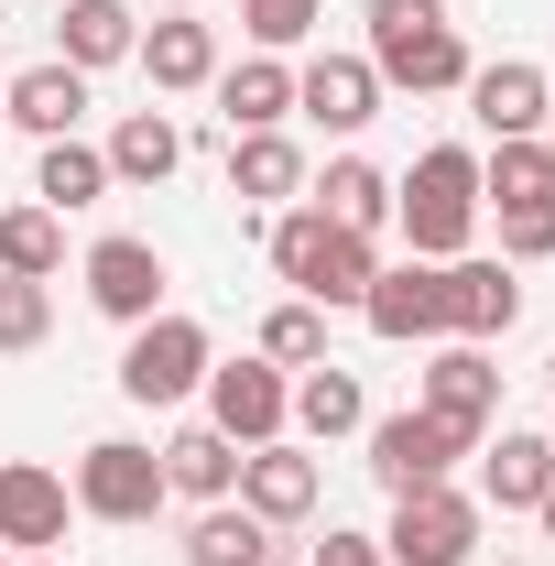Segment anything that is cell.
Here are the masks:
<instances>
[{"mask_svg": "<svg viewBox=\"0 0 555 566\" xmlns=\"http://www.w3.org/2000/svg\"><path fill=\"white\" fill-rule=\"evenodd\" d=\"M545 491H555V436H523V424L480 436V501L490 512H534Z\"/></svg>", "mask_w": 555, "mask_h": 566, "instance_id": "obj_18", "label": "cell"}, {"mask_svg": "<svg viewBox=\"0 0 555 566\" xmlns=\"http://www.w3.org/2000/svg\"><path fill=\"white\" fill-rule=\"evenodd\" d=\"M381 556H392V566H469V556H480V501L458 491V480L404 491V501H392V534H381Z\"/></svg>", "mask_w": 555, "mask_h": 566, "instance_id": "obj_7", "label": "cell"}, {"mask_svg": "<svg viewBox=\"0 0 555 566\" xmlns=\"http://www.w3.org/2000/svg\"><path fill=\"white\" fill-rule=\"evenodd\" d=\"M208 424L229 436V447H273L283 424H294V381H283L273 359H208Z\"/></svg>", "mask_w": 555, "mask_h": 566, "instance_id": "obj_8", "label": "cell"}, {"mask_svg": "<svg viewBox=\"0 0 555 566\" xmlns=\"http://www.w3.org/2000/svg\"><path fill=\"white\" fill-rule=\"evenodd\" d=\"M316 501H327V469H316V458H305V447H240V512H262V523H305V512H316Z\"/></svg>", "mask_w": 555, "mask_h": 566, "instance_id": "obj_14", "label": "cell"}, {"mask_svg": "<svg viewBox=\"0 0 555 566\" xmlns=\"http://www.w3.org/2000/svg\"><path fill=\"white\" fill-rule=\"evenodd\" d=\"M545 392H555V359H545Z\"/></svg>", "mask_w": 555, "mask_h": 566, "instance_id": "obj_40", "label": "cell"}, {"mask_svg": "<svg viewBox=\"0 0 555 566\" xmlns=\"http://www.w3.org/2000/svg\"><path fill=\"white\" fill-rule=\"evenodd\" d=\"M273 273L294 283L305 305H359L370 273H381V240L338 229L327 208H283V218H273Z\"/></svg>", "mask_w": 555, "mask_h": 566, "instance_id": "obj_3", "label": "cell"}, {"mask_svg": "<svg viewBox=\"0 0 555 566\" xmlns=\"http://www.w3.org/2000/svg\"><path fill=\"white\" fill-rule=\"evenodd\" d=\"M370 76L381 87H415V98H447L469 87V33L447 22V0H370Z\"/></svg>", "mask_w": 555, "mask_h": 566, "instance_id": "obj_2", "label": "cell"}, {"mask_svg": "<svg viewBox=\"0 0 555 566\" xmlns=\"http://www.w3.org/2000/svg\"><path fill=\"white\" fill-rule=\"evenodd\" d=\"M0 120H22L33 142H66L76 120H87V76H76L66 55H44V66H22L11 87H0Z\"/></svg>", "mask_w": 555, "mask_h": 566, "instance_id": "obj_19", "label": "cell"}, {"mask_svg": "<svg viewBox=\"0 0 555 566\" xmlns=\"http://www.w3.org/2000/svg\"><path fill=\"white\" fill-rule=\"evenodd\" d=\"M392 229H404V251H415V262H458V251H469V229H480V153H469V142L415 153V175L392 186Z\"/></svg>", "mask_w": 555, "mask_h": 566, "instance_id": "obj_1", "label": "cell"}, {"mask_svg": "<svg viewBox=\"0 0 555 566\" xmlns=\"http://www.w3.org/2000/svg\"><path fill=\"white\" fill-rule=\"evenodd\" d=\"M186 566H273V523L240 512V501H208L197 534H186Z\"/></svg>", "mask_w": 555, "mask_h": 566, "instance_id": "obj_28", "label": "cell"}, {"mask_svg": "<svg viewBox=\"0 0 555 566\" xmlns=\"http://www.w3.org/2000/svg\"><path fill=\"white\" fill-rule=\"evenodd\" d=\"M33 197H44V208L55 218H76V208H98V197H109V153H98V142H44V153H33Z\"/></svg>", "mask_w": 555, "mask_h": 566, "instance_id": "obj_27", "label": "cell"}, {"mask_svg": "<svg viewBox=\"0 0 555 566\" xmlns=\"http://www.w3.org/2000/svg\"><path fill=\"white\" fill-rule=\"evenodd\" d=\"M240 22H251V44H262V55H294V44L327 22V0H240Z\"/></svg>", "mask_w": 555, "mask_h": 566, "instance_id": "obj_33", "label": "cell"}, {"mask_svg": "<svg viewBox=\"0 0 555 566\" xmlns=\"http://www.w3.org/2000/svg\"><path fill=\"white\" fill-rule=\"evenodd\" d=\"M512 316H523V283H512V262H447V338H469V349H490V338H512Z\"/></svg>", "mask_w": 555, "mask_h": 566, "instance_id": "obj_16", "label": "cell"}, {"mask_svg": "<svg viewBox=\"0 0 555 566\" xmlns=\"http://www.w3.org/2000/svg\"><path fill=\"white\" fill-rule=\"evenodd\" d=\"M132 66L164 87V98H186V87H218V22H197V11H164V22H142Z\"/></svg>", "mask_w": 555, "mask_h": 566, "instance_id": "obj_17", "label": "cell"}, {"mask_svg": "<svg viewBox=\"0 0 555 566\" xmlns=\"http://www.w3.org/2000/svg\"><path fill=\"white\" fill-rule=\"evenodd\" d=\"M142 44V22H132V0H66L55 11V55H66L76 76H98V66H121Z\"/></svg>", "mask_w": 555, "mask_h": 566, "instance_id": "obj_23", "label": "cell"}, {"mask_svg": "<svg viewBox=\"0 0 555 566\" xmlns=\"http://www.w3.org/2000/svg\"><path fill=\"white\" fill-rule=\"evenodd\" d=\"M175 11H208V0H175Z\"/></svg>", "mask_w": 555, "mask_h": 566, "instance_id": "obj_39", "label": "cell"}, {"mask_svg": "<svg viewBox=\"0 0 555 566\" xmlns=\"http://www.w3.org/2000/svg\"><path fill=\"white\" fill-rule=\"evenodd\" d=\"M262 359H273V370H316V359H327V305H305V294L273 305V316H262Z\"/></svg>", "mask_w": 555, "mask_h": 566, "instance_id": "obj_30", "label": "cell"}, {"mask_svg": "<svg viewBox=\"0 0 555 566\" xmlns=\"http://www.w3.org/2000/svg\"><path fill=\"white\" fill-rule=\"evenodd\" d=\"M66 523H76V491L44 458H0V545H11V556H55Z\"/></svg>", "mask_w": 555, "mask_h": 566, "instance_id": "obj_10", "label": "cell"}, {"mask_svg": "<svg viewBox=\"0 0 555 566\" xmlns=\"http://www.w3.org/2000/svg\"><path fill=\"white\" fill-rule=\"evenodd\" d=\"M370 436V480L404 501V491H436L458 458H480V436H458L447 415H425V403H404V415H381V424H359Z\"/></svg>", "mask_w": 555, "mask_h": 566, "instance_id": "obj_4", "label": "cell"}, {"mask_svg": "<svg viewBox=\"0 0 555 566\" xmlns=\"http://www.w3.org/2000/svg\"><path fill=\"white\" fill-rule=\"evenodd\" d=\"M294 424H305L316 447H338V436H359V424H370V392H359V370H338V359L294 370Z\"/></svg>", "mask_w": 555, "mask_h": 566, "instance_id": "obj_25", "label": "cell"}, {"mask_svg": "<svg viewBox=\"0 0 555 566\" xmlns=\"http://www.w3.org/2000/svg\"><path fill=\"white\" fill-rule=\"evenodd\" d=\"M98 153H109V186H164L186 164V132H175V109H132Z\"/></svg>", "mask_w": 555, "mask_h": 566, "instance_id": "obj_26", "label": "cell"}, {"mask_svg": "<svg viewBox=\"0 0 555 566\" xmlns=\"http://www.w3.org/2000/svg\"><path fill=\"white\" fill-rule=\"evenodd\" d=\"M218 109H229V132H283V120H294V66H283V55L218 66Z\"/></svg>", "mask_w": 555, "mask_h": 566, "instance_id": "obj_24", "label": "cell"}, {"mask_svg": "<svg viewBox=\"0 0 555 566\" xmlns=\"http://www.w3.org/2000/svg\"><path fill=\"white\" fill-rule=\"evenodd\" d=\"M545 436H555V424H545Z\"/></svg>", "mask_w": 555, "mask_h": 566, "instance_id": "obj_43", "label": "cell"}, {"mask_svg": "<svg viewBox=\"0 0 555 566\" xmlns=\"http://www.w3.org/2000/svg\"><path fill=\"white\" fill-rule=\"evenodd\" d=\"M0 273H33V283H55V273H66V218L44 208V197L0 208Z\"/></svg>", "mask_w": 555, "mask_h": 566, "instance_id": "obj_29", "label": "cell"}, {"mask_svg": "<svg viewBox=\"0 0 555 566\" xmlns=\"http://www.w3.org/2000/svg\"><path fill=\"white\" fill-rule=\"evenodd\" d=\"M87 305H98L109 327H142V316H164V251H153V240H132V229L87 240Z\"/></svg>", "mask_w": 555, "mask_h": 566, "instance_id": "obj_12", "label": "cell"}, {"mask_svg": "<svg viewBox=\"0 0 555 566\" xmlns=\"http://www.w3.org/2000/svg\"><path fill=\"white\" fill-rule=\"evenodd\" d=\"M11 566H66V556H11Z\"/></svg>", "mask_w": 555, "mask_h": 566, "instance_id": "obj_38", "label": "cell"}, {"mask_svg": "<svg viewBox=\"0 0 555 566\" xmlns=\"http://www.w3.org/2000/svg\"><path fill=\"white\" fill-rule=\"evenodd\" d=\"M415 403H425V415H447L458 436H490V415H501V370H490V349L436 338L425 370H415Z\"/></svg>", "mask_w": 555, "mask_h": 566, "instance_id": "obj_11", "label": "cell"}, {"mask_svg": "<svg viewBox=\"0 0 555 566\" xmlns=\"http://www.w3.org/2000/svg\"><path fill=\"white\" fill-rule=\"evenodd\" d=\"M512 197H555L545 142H490V164H480V208H512Z\"/></svg>", "mask_w": 555, "mask_h": 566, "instance_id": "obj_32", "label": "cell"}, {"mask_svg": "<svg viewBox=\"0 0 555 566\" xmlns=\"http://www.w3.org/2000/svg\"><path fill=\"white\" fill-rule=\"evenodd\" d=\"M555 251V197H512L501 208V262H545Z\"/></svg>", "mask_w": 555, "mask_h": 566, "instance_id": "obj_34", "label": "cell"}, {"mask_svg": "<svg viewBox=\"0 0 555 566\" xmlns=\"http://www.w3.org/2000/svg\"><path fill=\"white\" fill-rule=\"evenodd\" d=\"M0 87H11V76H0Z\"/></svg>", "mask_w": 555, "mask_h": 566, "instance_id": "obj_42", "label": "cell"}, {"mask_svg": "<svg viewBox=\"0 0 555 566\" xmlns=\"http://www.w3.org/2000/svg\"><path fill=\"white\" fill-rule=\"evenodd\" d=\"M55 338V294L33 273H0V359H22V349H44Z\"/></svg>", "mask_w": 555, "mask_h": 566, "instance_id": "obj_31", "label": "cell"}, {"mask_svg": "<svg viewBox=\"0 0 555 566\" xmlns=\"http://www.w3.org/2000/svg\"><path fill=\"white\" fill-rule=\"evenodd\" d=\"M469 120H480L490 142H534V132L555 120V109H545V66H534V55L469 66Z\"/></svg>", "mask_w": 555, "mask_h": 566, "instance_id": "obj_15", "label": "cell"}, {"mask_svg": "<svg viewBox=\"0 0 555 566\" xmlns=\"http://www.w3.org/2000/svg\"><path fill=\"white\" fill-rule=\"evenodd\" d=\"M0 11H11V0H0Z\"/></svg>", "mask_w": 555, "mask_h": 566, "instance_id": "obj_41", "label": "cell"}, {"mask_svg": "<svg viewBox=\"0 0 555 566\" xmlns=\"http://www.w3.org/2000/svg\"><path fill=\"white\" fill-rule=\"evenodd\" d=\"M359 316H370V338H392V349H436L447 338V262H381L370 294H359Z\"/></svg>", "mask_w": 555, "mask_h": 566, "instance_id": "obj_9", "label": "cell"}, {"mask_svg": "<svg viewBox=\"0 0 555 566\" xmlns=\"http://www.w3.org/2000/svg\"><path fill=\"white\" fill-rule=\"evenodd\" d=\"M305 566H392V556H381V534H338V523H327V545Z\"/></svg>", "mask_w": 555, "mask_h": 566, "instance_id": "obj_35", "label": "cell"}, {"mask_svg": "<svg viewBox=\"0 0 555 566\" xmlns=\"http://www.w3.org/2000/svg\"><path fill=\"white\" fill-rule=\"evenodd\" d=\"M66 491H76L87 523H153V512H164V458H153L142 436H98V447L76 458Z\"/></svg>", "mask_w": 555, "mask_h": 566, "instance_id": "obj_6", "label": "cell"}, {"mask_svg": "<svg viewBox=\"0 0 555 566\" xmlns=\"http://www.w3.org/2000/svg\"><path fill=\"white\" fill-rule=\"evenodd\" d=\"M305 208H327L338 229H359V240H381V229H392V175H381L370 153H338L327 175H305Z\"/></svg>", "mask_w": 555, "mask_h": 566, "instance_id": "obj_20", "label": "cell"}, {"mask_svg": "<svg viewBox=\"0 0 555 566\" xmlns=\"http://www.w3.org/2000/svg\"><path fill=\"white\" fill-rule=\"evenodd\" d=\"M229 197H251V208L305 197V142L294 132H229Z\"/></svg>", "mask_w": 555, "mask_h": 566, "instance_id": "obj_22", "label": "cell"}, {"mask_svg": "<svg viewBox=\"0 0 555 566\" xmlns=\"http://www.w3.org/2000/svg\"><path fill=\"white\" fill-rule=\"evenodd\" d=\"M197 381H208V327H197V316H175V305H164V316H142L132 349H121V392L164 415V403H186Z\"/></svg>", "mask_w": 555, "mask_h": 566, "instance_id": "obj_5", "label": "cell"}, {"mask_svg": "<svg viewBox=\"0 0 555 566\" xmlns=\"http://www.w3.org/2000/svg\"><path fill=\"white\" fill-rule=\"evenodd\" d=\"M153 458H164V501H197V512H208V501L240 491V447H229L218 424H186V436H164Z\"/></svg>", "mask_w": 555, "mask_h": 566, "instance_id": "obj_21", "label": "cell"}, {"mask_svg": "<svg viewBox=\"0 0 555 566\" xmlns=\"http://www.w3.org/2000/svg\"><path fill=\"white\" fill-rule=\"evenodd\" d=\"M534 523H545V545H555V491H545V501H534Z\"/></svg>", "mask_w": 555, "mask_h": 566, "instance_id": "obj_36", "label": "cell"}, {"mask_svg": "<svg viewBox=\"0 0 555 566\" xmlns=\"http://www.w3.org/2000/svg\"><path fill=\"white\" fill-rule=\"evenodd\" d=\"M381 98H392V87H381V76H370V55H316V66H294V109H305V120H316V132H370V120H381Z\"/></svg>", "mask_w": 555, "mask_h": 566, "instance_id": "obj_13", "label": "cell"}, {"mask_svg": "<svg viewBox=\"0 0 555 566\" xmlns=\"http://www.w3.org/2000/svg\"><path fill=\"white\" fill-rule=\"evenodd\" d=\"M534 142H545V175H555V120H545V132H534Z\"/></svg>", "mask_w": 555, "mask_h": 566, "instance_id": "obj_37", "label": "cell"}]
</instances>
